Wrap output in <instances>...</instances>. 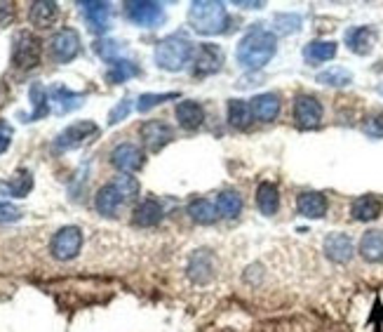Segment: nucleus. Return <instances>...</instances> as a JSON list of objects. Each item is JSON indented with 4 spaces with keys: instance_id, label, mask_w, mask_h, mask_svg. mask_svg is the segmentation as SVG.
<instances>
[{
    "instance_id": "nucleus-10",
    "label": "nucleus",
    "mask_w": 383,
    "mask_h": 332,
    "mask_svg": "<svg viewBox=\"0 0 383 332\" xmlns=\"http://www.w3.org/2000/svg\"><path fill=\"white\" fill-rule=\"evenodd\" d=\"M224 67V50L214 43H202L193 57L195 76H212Z\"/></svg>"
},
{
    "instance_id": "nucleus-2",
    "label": "nucleus",
    "mask_w": 383,
    "mask_h": 332,
    "mask_svg": "<svg viewBox=\"0 0 383 332\" xmlns=\"http://www.w3.org/2000/svg\"><path fill=\"white\" fill-rule=\"evenodd\" d=\"M188 24L202 35L221 33L229 24V12L224 3L217 0H197L188 10Z\"/></svg>"
},
{
    "instance_id": "nucleus-36",
    "label": "nucleus",
    "mask_w": 383,
    "mask_h": 332,
    "mask_svg": "<svg viewBox=\"0 0 383 332\" xmlns=\"http://www.w3.org/2000/svg\"><path fill=\"white\" fill-rule=\"evenodd\" d=\"M177 97H179L177 92H167V94H153V92H148V94H141V97H139V102H136V109H139L141 114H146V111L155 109L158 104L167 102V99H177Z\"/></svg>"
},
{
    "instance_id": "nucleus-45",
    "label": "nucleus",
    "mask_w": 383,
    "mask_h": 332,
    "mask_svg": "<svg viewBox=\"0 0 383 332\" xmlns=\"http://www.w3.org/2000/svg\"><path fill=\"white\" fill-rule=\"evenodd\" d=\"M379 92H381V94H383V85H381V87H379Z\"/></svg>"
},
{
    "instance_id": "nucleus-1",
    "label": "nucleus",
    "mask_w": 383,
    "mask_h": 332,
    "mask_svg": "<svg viewBox=\"0 0 383 332\" xmlns=\"http://www.w3.org/2000/svg\"><path fill=\"white\" fill-rule=\"evenodd\" d=\"M275 45H278L275 43V33L266 31V28H261V26H254V28H249V31L242 35L240 43H238L235 57L244 69H261L273 59Z\"/></svg>"
},
{
    "instance_id": "nucleus-27",
    "label": "nucleus",
    "mask_w": 383,
    "mask_h": 332,
    "mask_svg": "<svg viewBox=\"0 0 383 332\" xmlns=\"http://www.w3.org/2000/svg\"><path fill=\"white\" fill-rule=\"evenodd\" d=\"M303 57H306L308 64L329 62V59L337 57V43H334V40H313V43L306 45V50H303Z\"/></svg>"
},
{
    "instance_id": "nucleus-32",
    "label": "nucleus",
    "mask_w": 383,
    "mask_h": 332,
    "mask_svg": "<svg viewBox=\"0 0 383 332\" xmlns=\"http://www.w3.org/2000/svg\"><path fill=\"white\" fill-rule=\"evenodd\" d=\"M28 94H31V104H33V114L28 116V123H33V121H38V118L50 114V94H47V90L40 82H33Z\"/></svg>"
},
{
    "instance_id": "nucleus-12",
    "label": "nucleus",
    "mask_w": 383,
    "mask_h": 332,
    "mask_svg": "<svg viewBox=\"0 0 383 332\" xmlns=\"http://www.w3.org/2000/svg\"><path fill=\"white\" fill-rule=\"evenodd\" d=\"M139 134H141L143 146H146L148 151H160L163 146H167L172 139H175V130H172L163 121H148V123H143L141 130H139Z\"/></svg>"
},
{
    "instance_id": "nucleus-42",
    "label": "nucleus",
    "mask_w": 383,
    "mask_h": 332,
    "mask_svg": "<svg viewBox=\"0 0 383 332\" xmlns=\"http://www.w3.org/2000/svg\"><path fill=\"white\" fill-rule=\"evenodd\" d=\"M15 17V5L12 3H0V26H8Z\"/></svg>"
},
{
    "instance_id": "nucleus-22",
    "label": "nucleus",
    "mask_w": 383,
    "mask_h": 332,
    "mask_svg": "<svg viewBox=\"0 0 383 332\" xmlns=\"http://www.w3.org/2000/svg\"><path fill=\"white\" fill-rule=\"evenodd\" d=\"M296 207H299V215L308 219H320L327 215V198L318 191H306L299 195Z\"/></svg>"
},
{
    "instance_id": "nucleus-21",
    "label": "nucleus",
    "mask_w": 383,
    "mask_h": 332,
    "mask_svg": "<svg viewBox=\"0 0 383 332\" xmlns=\"http://www.w3.org/2000/svg\"><path fill=\"white\" fill-rule=\"evenodd\" d=\"M175 114H177L179 125H181L184 130H197L202 125V121H205V111H202V106L193 102V99L179 102Z\"/></svg>"
},
{
    "instance_id": "nucleus-6",
    "label": "nucleus",
    "mask_w": 383,
    "mask_h": 332,
    "mask_svg": "<svg viewBox=\"0 0 383 332\" xmlns=\"http://www.w3.org/2000/svg\"><path fill=\"white\" fill-rule=\"evenodd\" d=\"M82 247V231L78 227H64L55 234V238L50 243V252L52 257L59 259V262H69V259H75L78 252Z\"/></svg>"
},
{
    "instance_id": "nucleus-37",
    "label": "nucleus",
    "mask_w": 383,
    "mask_h": 332,
    "mask_svg": "<svg viewBox=\"0 0 383 332\" xmlns=\"http://www.w3.org/2000/svg\"><path fill=\"white\" fill-rule=\"evenodd\" d=\"M301 28V17L299 15H278L275 17V31L278 33H294Z\"/></svg>"
},
{
    "instance_id": "nucleus-24",
    "label": "nucleus",
    "mask_w": 383,
    "mask_h": 332,
    "mask_svg": "<svg viewBox=\"0 0 383 332\" xmlns=\"http://www.w3.org/2000/svg\"><path fill=\"white\" fill-rule=\"evenodd\" d=\"M256 205H259L261 215L266 217H273L280 207V193H278V186L271 182H261L259 189H256Z\"/></svg>"
},
{
    "instance_id": "nucleus-34",
    "label": "nucleus",
    "mask_w": 383,
    "mask_h": 332,
    "mask_svg": "<svg viewBox=\"0 0 383 332\" xmlns=\"http://www.w3.org/2000/svg\"><path fill=\"white\" fill-rule=\"evenodd\" d=\"M350 80H353V73L344 67H334V69H327V71H322V73H318V82H322V85L344 87V85H348Z\"/></svg>"
},
{
    "instance_id": "nucleus-5",
    "label": "nucleus",
    "mask_w": 383,
    "mask_h": 332,
    "mask_svg": "<svg viewBox=\"0 0 383 332\" xmlns=\"http://www.w3.org/2000/svg\"><path fill=\"white\" fill-rule=\"evenodd\" d=\"M125 15L132 24L143 28H153L165 19L163 5L153 3V0H127L125 3Z\"/></svg>"
},
{
    "instance_id": "nucleus-17",
    "label": "nucleus",
    "mask_w": 383,
    "mask_h": 332,
    "mask_svg": "<svg viewBox=\"0 0 383 332\" xmlns=\"http://www.w3.org/2000/svg\"><path fill=\"white\" fill-rule=\"evenodd\" d=\"M47 94H50V104H52V109H55V114L75 111L78 106L82 104V99H85V94L71 92L69 87H64V85H55Z\"/></svg>"
},
{
    "instance_id": "nucleus-3",
    "label": "nucleus",
    "mask_w": 383,
    "mask_h": 332,
    "mask_svg": "<svg viewBox=\"0 0 383 332\" xmlns=\"http://www.w3.org/2000/svg\"><path fill=\"white\" fill-rule=\"evenodd\" d=\"M193 55V45L184 33H172L155 47V64L165 71H181Z\"/></svg>"
},
{
    "instance_id": "nucleus-18",
    "label": "nucleus",
    "mask_w": 383,
    "mask_h": 332,
    "mask_svg": "<svg viewBox=\"0 0 383 332\" xmlns=\"http://www.w3.org/2000/svg\"><path fill=\"white\" fill-rule=\"evenodd\" d=\"M249 106H252V116L256 118V121L271 123V121H275V116L280 114V97L273 92L256 94L252 102H249Z\"/></svg>"
},
{
    "instance_id": "nucleus-35",
    "label": "nucleus",
    "mask_w": 383,
    "mask_h": 332,
    "mask_svg": "<svg viewBox=\"0 0 383 332\" xmlns=\"http://www.w3.org/2000/svg\"><path fill=\"white\" fill-rule=\"evenodd\" d=\"M111 184L118 189V193L123 195V200H125V203H127V200H132V198H136V195H139V182H136L134 177H130V175H118L116 180H113Z\"/></svg>"
},
{
    "instance_id": "nucleus-41",
    "label": "nucleus",
    "mask_w": 383,
    "mask_h": 332,
    "mask_svg": "<svg viewBox=\"0 0 383 332\" xmlns=\"http://www.w3.org/2000/svg\"><path fill=\"white\" fill-rule=\"evenodd\" d=\"M12 125L8 121H0V153H5L8 151V146H10V141H12Z\"/></svg>"
},
{
    "instance_id": "nucleus-31",
    "label": "nucleus",
    "mask_w": 383,
    "mask_h": 332,
    "mask_svg": "<svg viewBox=\"0 0 383 332\" xmlns=\"http://www.w3.org/2000/svg\"><path fill=\"white\" fill-rule=\"evenodd\" d=\"M242 210V198L238 191H221L217 195V212L219 217H226V219H233L238 217Z\"/></svg>"
},
{
    "instance_id": "nucleus-9",
    "label": "nucleus",
    "mask_w": 383,
    "mask_h": 332,
    "mask_svg": "<svg viewBox=\"0 0 383 332\" xmlns=\"http://www.w3.org/2000/svg\"><path fill=\"white\" fill-rule=\"evenodd\" d=\"M294 121L301 130H313L322 121V104L310 94H299L294 99Z\"/></svg>"
},
{
    "instance_id": "nucleus-43",
    "label": "nucleus",
    "mask_w": 383,
    "mask_h": 332,
    "mask_svg": "<svg viewBox=\"0 0 383 332\" xmlns=\"http://www.w3.org/2000/svg\"><path fill=\"white\" fill-rule=\"evenodd\" d=\"M235 5H240V8H244V10H259V8H263V3H235Z\"/></svg>"
},
{
    "instance_id": "nucleus-7",
    "label": "nucleus",
    "mask_w": 383,
    "mask_h": 332,
    "mask_svg": "<svg viewBox=\"0 0 383 332\" xmlns=\"http://www.w3.org/2000/svg\"><path fill=\"white\" fill-rule=\"evenodd\" d=\"M78 52H80V35H78L75 28H62V31L52 35L50 55L55 57V62L66 64L71 59H75Z\"/></svg>"
},
{
    "instance_id": "nucleus-33",
    "label": "nucleus",
    "mask_w": 383,
    "mask_h": 332,
    "mask_svg": "<svg viewBox=\"0 0 383 332\" xmlns=\"http://www.w3.org/2000/svg\"><path fill=\"white\" fill-rule=\"evenodd\" d=\"M5 186H8V193L15 195V198H26V193L33 189V175L21 168L12 175V180L5 184Z\"/></svg>"
},
{
    "instance_id": "nucleus-14",
    "label": "nucleus",
    "mask_w": 383,
    "mask_h": 332,
    "mask_svg": "<svg viewBox=\"0 0 383 332\" xmlns=\"http://www.w3.org/2000/svg\"><path fill=\"white\" fill-rule=\"evenodd\" d=\"M82 15L87 19L89 31L94 33H104L109 28V19H111V5L101 3V0H87V3H80Z\"/></svg>"
},
{
    "instance_id": "nucleus-40",
    "label": "nucleus",
    "mask_w": 383,
    "mask_h": 332,
    "mask_svg": "<svg viewBox=\"0 0 383 332\" xmlns=\"http://www.w3.org/2000/svg\"><path fill=\"white\" fill-rule=\"evenodd\" d=\"M21 217V210L12 203H0V224H8V222H17Z\"/></svg>"
},
{
    "instance_id": "nucleus-28",
    "label": "nucleus",
    "mask_w": 383,
    "mask_h": 332,
    "mask_svg": "<svg viewBox=\"0 0 383 332\" xmlns=\"http://www.w3.org/2000/svg\"><path fill=\"white\" fill-rule=\"evenodd\" d=\"M139 76V67L130 59H111L109 62V71H106V80L118 85V82H125L130 78Z\"/></svg>"
},
{
    "instance_id": "nucleus-23",
    "label": "nucleus",
    "mask_w": 383,
    "mask_h": 332,
    "mask_svg": "<svg viewBox=\"0 0 383 332\" xmlns=\"http://www.w3.org/2000/svg\"><path fill=\"white\" fill-rule=\"evenodd\" d=\"M57 15H59L57 3H52V0H35L31 5V12H28V19L38 28H50L55 24Z\"/></svg>"
},
{
    "instance_id": "nucleus-11",
    "label": "nucleus",
    "mask_w": 383,
    "mask_h": 332,
    "mask_svg": "<svg viewBox=\"0 0 383 332\" xmlns=\"http://www.w3.org/2000/svg\"><path fill=\"white\" fill-rule=\"evenodd\" d=\"M186 271L195 286H205L217 274V257L212 254V250H195Z\"/></svg>"
},
{
    "instance_id": "nucleus-13",
    "label": "nucleus",
    "mask_w": 383,
    "mask_h": 332,
    "mask_svg": "<svg viewBox=\"0 0 383 332\" xmlns=\"http://www.w3.org/2000/svg\"><path fill=\"white\" fill-rule=\"evenodd\" d=\"M111 163L123 175H130V172H136L143 168V151L136 144H121L113 149Z\"/></svg>"
},
{
    "instance_id": "nucleus-25",
    "label": "nucleus",
    "mask_w": 383,
    "mask_h": 332,
    "mask_svg": "<svg viewBox=\"0 0 383 332\" xmlns=\"http://www.w3.org/2000/svg\"><path fill=\"white\" fill-rule=\"evenodd\" d=\"M360 254L364 262H383V231H367L360 241Z\"/></svg>"
},
{
    "instance_id": "nucleus-38",
    "label": "nucleus",
    "mask_w": 383,
    "mask_h": 332,
    "mask_svg": "<svg viewBox=\"0 0 383 332\" xmlns=\"http://www.w3.org/2000/svg\"><path fill=\"white\" fill-rule=\"evenodd\" d=\"M94 52H97L99 57H104L106 62H111V59H116L118 43L116 40H97V43H94Z\"/></svg>"
},
{
    "instance_id": "nucleus-8",
    "label": "nucleus",
    "mask_w": 383,
    "mask_h": 332,
    "mask_svg": "<svg viewBox=\"0 0 383 332\" xmlns=\"http://www.w3.org/2000/svg\"><path fill=\"white\" fill-rule=\"evenodd\" d=\"M97 132H99V128L94 125L92 121L73 123V125H69V128H66L64 132L55 139V149H57V151L78 149V146H82L89 137H94Z\"/></svg>"
},
{
    "instance_id": "nucleus-30",
    "label": "nucleus",
    "mask_w": 383,
    "mask_h": 332,
    "mask_svg": "<svg viewBox=\"0 0 383 332\" xmlns=\"http://www.w3.org/2000/svg\"><path fill=\"white\" fill-rule=\"evenodd\" d=\"M188 215L195 224H212L217 222L219 212H217V205H212L207 198H195L188 203Z\"/></svg>"
},
{
    "instance_id": "nucleus-20",
    "label": "nucleus",
    "mask_w": 383,
    "mask_h": 332,
    "mask_svg": "<svg viewBox=\"0 0 383 332\" xmlns=\"http://www.w3.org/2000/svg\"><path fill=\"white\" fill-rule=\"evenodd\" d=\"M381 210H383L381 198L367 193V195H360V198L353 203L350 215H353V219H357V222H374V219L381 217Z\"/></svg>"
},
{
    "instance_id": "nucleus-44",
    "label": "nucleus",
    "mask_w": 383,
    "mask_h": 332,
    "mask_svg": "<svg viewBox=\"0 0 383 332\" xmlns=\"http://www.w3.org/2000/svg\"><path fill=\"white\" fill-rule=\"evenodd\" d=\"M5 102H8V87L0 85V106H3Z\"/></svg>"
},
{
    "instance_id": "nucleus-29",
    "label": "nucleus",
    "mask_w": 383,
    "mask_h": 332,
    "mask_svg": "<svg viewBox=\"0 0 383 332\" xmlns=\"http://www.w3.org/2000/svg\"><path fill=\"white\" fill-rule=\"evenodd\" d=\"M254 116H252V106L244 99H231L229 102V123L238 130H247L252 125Z\"/></svg>"
},
{
    "instance_id": "nucleus-15",
    "label": "nucleus",
    "mask_w": 383,
    "mask_h": 332,
    "mask_svg": "<svg viewBox=\"0 0 383 332\" xmlns=\"http://www.w3.org/2000/svg\"><path fill=\"white\" fill-rule=\"evenodd\" d=\"M353 252H355V245H353L350 236H346V234H329L325 238V254L332 259V262H337V264L350 262Z\"/></svg>"
},
{
    "instance_id": "nucleus-4",
    "label": "nucleus",
    "mask_w": 383,
    "mask_h": 332,
    "mask_svg": "<svg viewBox=\"0 0 383 332\" xmlns=\"http://www.w3.org/2000/svg\"><path fill=\"white\" fill-rule=\"evenodd\" d=\"M43 43L31 31H19L12 40V64L17 69H33L40 64Z\"/></svg>"
},
{
    "instance_id": "nucleus-39",
    "label": "nucleus",
    "mask_w": 383,
    "mask_h": 332,
    "mask_svg": "<svg viewBox=\"0 0 383 332\" xmlns=\"http://www.w3.org/2000/svg\"><path fill=\"white\" fill-rule=\"evenodd\" d=\"M130 109H132L130 99H123V102L118 104L116 109H113L111 114H109V125H118L121 121H125V118H127V114H130Z\"/></svg>"
},
{
    "instance_id": "nucleus-26",
    "label": "nucleus",
    "mask_w": 383,
    "mask_h": 332,
    "mask_svg": "<svg viewBox=\"0 0 383 332\" xmlns=\"http://www.w3.org/2000/svg\"><path fill=\"white\" fill-rule=\"evenodd\" d=\"M374 31L367 26H357L353 28V31L346 33V43H348V47L355 55H369L372 52V45H374Z\"/></svg>"
},
{
    "instance_id": "nucleus-16",
    "label": "nucleus",
    "mask_w": 383,
    "mask_h": 332,
    "mask_svg": "<svg viewBox=\"0 0 383 332\" xmlns=\"http://www.w3.org/2000/svg\"><path fill=\"white\" fill-rule=\"evenodd\" d=\"M163 215H165L163 205L153 198H146L134 207V217H132V222H134V227L148 229V227H155V224L163 222Z\"/></svg>"
},
{
    "instance_id": "nucleus-19",
    "label": "nucleus",
    "mask_w": 383,
    "mask_h": 332,
    "mask_svg": "<svg viewBox=\"0 0 383 332\" xmlns=\"http://www.w3.org/2000/svg\"><path fill=\"white\" fill-rule=\"evenodd\" d=\"M125 203L123 195L118 193V189L113 186V184H106V186H101L97 195H94V207H97L99 215L104 217H116L118 207Z\"/></svg>"
}]
</instances>
